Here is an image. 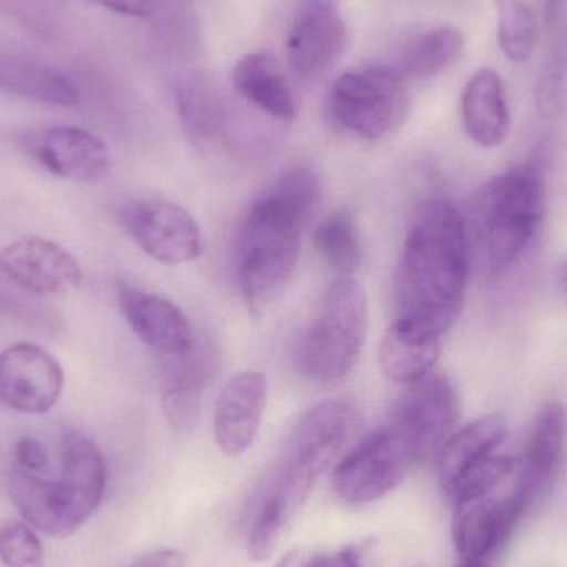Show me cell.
Here are the masks:
<instances>
[{"mask_svg":"<svg viewBox=\"0 0 567 567\" xmlns=\"http://www.w3.org/2000/svg\"><path fill=\"white\" fill-rule=\"evenodd\" d=\"M505 416L486 415L453 432L439 452V480L452 499L499 485L515 473Z\"/></svg>","mask_w":567,"mask_h":567,"instance_id":"ba28073f","label":"cell"},{"mask_svg":"<svg viewBox=\"0 0 567 567\" xmlns=\"http://www.w3.org/2000/svg\"><path fill=\"white\" fill-rule=\"evenodd\" d=\"M369 306L355 276H336L300 340L297 363L310 382L336 385L355 369L365 346Z\"/></svg>","mask_w":567,"mask_h":567,"instance_id":"8992f818","label":"cell"},{"mask_svg":"<svg viewBox=\"0 0 567 567\" xmlns=\"http://www.w3.org/2000/svg\"><path fill=\"white\" fill-rule=\"evenodd\" d=\"M130 567H185V559L175 549H156L140 556Z\"/></svg>","mask_w":567,"mask_h":567,"instance_id":"836d02e7","label":"cell"},{"mask_svg":"<svg viewBox=\"0 0 567 567\" xmlns=\"http://www.w3.org/2000/svg\"><path fill=\"white\" fill-rule=\"evenodd\" d=\"M463 33L453 25H440L415 37L403 50L396 70L406 80L432 79L462 59Z\"/></svg>","mask_w":567,"mask_h":567,"instance_id":"cb8c5ba5","label":"cell"},{"mask_svg":"<svg viewBox=\"0 0 567 567\" xmlns=\"http://www.w3.org/2000/svg\"><path fill=\"white\" fill-rule=\"evenodd\" d=\"M19 145L40 168L69 182L99 183L112 168L105 140L79 126L30 130L20 136Z\"/></svg>","mask_w":567,"mask_h":567,"instance_id":"4fadbf2b","label":"cell"},{"mask_svg":"<svg viewBox=\"0 0 567 567\" xmlns=\"http://www.w3.org/2000/svg\"><path fill=\"white\" fill-rule=\"evenodd\" d=\"M322 553L303 551V549H296L284 556L281 561L276 567H317Z\"/></svg>","mask_w":567,"mask_h":567,"instance_id":"e575fe53","label":"cell"},{"mask_svg":"<svg viewBox=\"0 0 567 567\" xmlns=\"http://www.w3.org/2000/svg\"><path fill=\"white\" fill-rule=\"evenodd\" d=\"M536 106L546 118H555L565 103V79L559 70L551 69L539 76L535 90Z\"/></svg>","mask_w":567,"mask_h":567,"instance_id":"4dcf8cb0","label":"cell"},{"mask_svg":"<svg viewBox=\"0 0 567 567\" xmlns=\"http://www.w3.org/2000/svg\"><path fill=\"white\" fill-rule=\"evenodd\" d=\"M65 386L59 359L37 343L19 342L0 352V405L39 415L52 410Z\"/></svg>","mask_w":567,"mask_h":567,"instance_id":"5bb4252c","label":"cell"},{"mask_svg":"<svg viewBox=\"0 0 567 567\" xmlns=\"http://www.w3.org/2000/svg\"><path fill=\"white\" fill-rule=\"evenodd\" d=\"M13 468L30 475L49 476L52 463L43 443L35 436H22L13 446Z\"/></svg>","mask_w":567,"mask_h":567,"instance_id":"f546056e","label":"cell"},{"mask_svg":"<svg viewBox=\"0 0 567 567\" xmlns=\"http://www.w3.org/2000/svg\"><path fill=\"white\" fill-rule=\"evenodd\" d=\"M567 456V410L558 400L546 402L529 430L518 458V482L526 513L555 488Z\"/></svg>","mask_w":567,"mask_h":567,"instance_id":"e0dca14e","label":"cell"},{"mask_svg":"<svg viewBox=\"0 0 567 567\" xmlns=\"http://www.w3.org/2000/svg\"><path fill=\"white\" fill-rule=\"evenodd\" d=\"M347 27L339 10L330 2L317 0L300 10L287 35V63L293 75L316 79L326 73L342 55Z\"/></svg>","mask_w":567,"mask_h":567,"instance_id":"d6986e66","label":"cell"},{"mask_svg":"<svg viewBox=\"0 0 567 567\" xmlns=\"http://www.w3.org/2000/svg\"><path fill=\"white\" fill-rule=\"evenodd\" d=\"M566 0H545L543 6V13H545V20L548 25L558 20L559 13H561L563 7H565Z\"/></svg>","mask_w":567,"mask_h":567,"instance_id":"d590c367","label":"cell"},{"mask_svg":"<svg viewBox=\"0 0 567 567\" xmlns=\"http://www.w3.org/2000/svg\"><path fill=\"white\" fill-rule=\"evenodd\" d=\"M317 567H372L370 545H352L336 553H322Z\"/></svg>","mask_w":567,"mask_h":567,"instance_id":"1f68e13d","label":"cell"},{"mask_svg":"<svg viewBox=\"0 0 567 567\" xmlns=\"http://www.w3.org/2000/svg\"><path fill=\"white\" fill-rule=\"evenodd\" d=\"M415 465L402 440L383 425L340 460L332 488L342 502L365 505L389 495Z\"/></svg>","mask_w":567,"mask_h":567,"instance_id":"8fae6325","label":"cell"},{"mask_svg":"<svg viewBox=\"0 0 567 567\" xmlns=\"http://www.w3.org/2000/svg\"><path fill=\"white\" fill-rule=\"evenodd\" d=\"M89 2L99 3L120 16L138 17V19L152 16L156 7V0H89Z\"/></svg>","mask_w":567,"mask_h":567,"instance_id":"d6a6232c","label":"cell"},{"mask_svg":"<svg viewBox=\"0 0 567 567\" xmlns=\"http://www.w3.org/2000/svg\"><path fill=\"white\" fill-rule=\"evenodd\" d=\"M462 413L458 390L450 377L433 370L406 385L385 423L412 453L416 465L440 452Z\"/></svg>","mask_w":567,"mask_h":567,"instance_id":"9c48e42d","label":"cell"},{"mask_svg":"<svg viewBox=\"0 0 567 567\" xmlns=\"http://www.w3.org/2000/svg\"><path fill=\"white\" fill-rule=\"evenodd\" d=\"M0 272L37 296H65L83 281L79 261L42 236H25L0 249Z\"/></svg>","mask_w":567,"mask_h":567,"instance_id":"9a60e30c","label":"cell"},{"mask_svg":"<svg viewBox=\"0 0 567 567\" xmlns=\"http://www.w3.org/2000/svg\"><path fill=\"white\" fill-rule=\"evenodd\" d=\"M0 92L49 106H75L80 90L49 63L0 53Z\"/></svg>","mask_w":567,"mask_h":567,"instance_id":"7402d4cb","label":"cell"},{"mask_svg":"<svg viewBox=\"0 0 567 567\" xmlns=\"http://www.w3.org/2000/svg\"><path fill=\"white\" fill-rule=\"evenodd\" d=\"M320 258L337 276H353L362 265V238L355 216L349 208L333 209L313 233Z\"/></svg>","mask_w":567,"mask_h":567,"instance_id":"d4e9b609","label":"cell"},{"mask_svg":"<svg viewBox=\"0 0 567 567\" xmlns=\"http://www.w3.org/2000/svg\"><path fill=\"white\" fill-rule=\"evenodd\" d=\"M409 80L396 66L350 70L333 83L329 110L333 122L355 138L380 142L395 135L409 120Z\"/></svg>","mask_w":567,"mask_h":567,"instance_id":"52a82bcc","label":"cell"},{"mask_svg":"<svg viewBox=\"0 0 567 567\" xmlns=\"http://www.w3.org/2000/svg\"><path fill=\"white\" fill-rule=\"evenodd\" d=\"M203 395L183 390H163L162 406L166 422L176 432L185 433L195 429L202 413Z\"/></svg>","mask_w":567,"mask_h":567,"instance_id":"f1b7e54d","label":"cell"},{"mask_svg":"<svg viewBox=\"0 0 567 567\" xmlns=\"http://www.w3.org/2000/svg\"><path fill=\"white\" fill-rule=\"evenodd\" d=\"M239 95L279 123H292L297 115L296 96L281 62L269 52L243 56L233 72Z\"/></svg>","mask_w":567,"mask_h":567,"instance_id":"44dd1931","label":"cell"},{"mask_svg":"<svg viewBox=\"0 0 567 567\" xmlns=\"http://www.w3.org/2000/svg\"><path fill=\"white\" fill-rule=\"evenodd\" d=\"M545 206V179L535 165L512 166L475 193L466 229L472 258L488 278L506 275L528 255Z\"/></svg>","mask_w":567,"mask_h":567,"instance_id":"5b68a950","label":"cell"},{"mask_svg":"<svg viewBox=\"0 0 567 567\" xmlns=\"http://www.w3.org/2000/svg\"><path fill=\"white\" fill-rule=\"evenodd\" d=\"M176 106L186 135L199 150L218 143L223 132L221 109L212 90L198 80L176 86Z\"/></svg>","mask_w":567,"mask_h":567,"instance_id":"484cf974","label":"cell"},{"mask_svg":"<svg viewBox=\"0 0 567 567\" xmlns=\"http://www.w3.org/2000/svg\"><path fill=\"white\" fill-rule=\"evenodd\" d=\"M442 340L423 336L395 319L380 340V370L392 382L412 385L435 370Z\"/></svg>","mask_w":567,"mask_h":567,"instance_id":"603a6c76","label":"cell"},{"mask_svg":"<svg viewBox=\"0 0 567 567\" xmlns=\"http://www.w3.org/2000/svg\"><path fill=\"white\" fill-rule=\"evenodd\" d=\"M120 225L146 256L162 265H188L202 256V229L192 213L176 203L132 199L120 209Z\"/></svg>","mask_w":567,"mask_h":567,"instance_id":"7c38bea8","label":"cell"},{"mask_svg":"<svg viewBox=\"0 0 567 567\" xmlns=\"http://www.w3.org/2000/svg\"><path fill=\"white\" fill-rule=\"evenodd\" d=\"M523 515L518 463L516 472L499 485L455 499L453 543L462 561L496 558Z\"/></svg>","mask_w":567,"mask_h":567,"instance_id":"30bf717a","label":"cell"},{"mask_svg":"<svg viewBox=\"0 0 567 567\" xmlns=\"http://www.w3.org/2000/svg\"><path fill=\"white\" fill-rule=\"evenodd\" d=\"M0 563L3 567H43V548L33 529L17 519L0 523Z\"/></svg>","mask_w":567,"mask_h":567,"instance_id":"83f0119b","label":"cell"},{"mask_svg":"<svg viewBox=\"0 0 567 567\" xmlns=\"http://www.w3.org/2000/svg\"><path fill=\"white\" fill-rule=\"evenodd\" d=\"M116 299L133 333L165 359L185 355L198 346L188 317L166 297L120 282Z\"/></svg>","mask_w":567,"mask_h":567,"instance_id":"2e32d148","label":"cell"},{"mask_svg":"<svg viewBox=\"0 0 567 567\" xmlns=\"http://www.w3.org/2000/svg\"><path fill=\"white\" fill-rule=\"evenodd\" d=\"M268 379L258 370L233 375L219 392L213 412L216 445L228 456H241L251 449L268 406Z\"/></svg>","mask_w":567,"mask_h":567,"instance_id":"ac0fdd59","label":"cell"},{"mask_svg":"<svg viewBox=\"0 0 567 567\" xmlns=\"http://www.w3.org/2000/svg\"><path fill=\"white\" fill-rule=\"evenodd\" d=\"M565 286H566V292H567V271H566V281H565Z\"/></svg>","mask_w":567,"mask_h":567,"instance_id":"74e56055","label":"cell"},{"mask_svg":"<svg viewBox=\"0 0 567 567\" xmlns=\"http://www.w3.org/2000/svg\"><path fill=\"white\" fill-rule=\"evenodd\" d=\"M460 567H495V558L475 559V561H462Z\"/></svg>","mask_w":567,"mask_h":567,"instance_id":"8d00e7d4","label":"cell"},{"mask_svg":"<svg viewBox=\"0 0 567 567\" xmlns=\"http://www.w3.org/2000/svg\"><path fill=\"white\" fill-rule=\"evenodd\" d=\"M0 485L32 528L49 538H69L99 509L106 463L89 436L69 430L60 440L59 478L30 475L12 466L0 476Z\"/></svg>","mask_w":567,"mask_h":567,"instance_id":"277c9868","label":"cell"},{"mask_svg":"<svg viewBox=\"0 0 567 567\" xmlns=\"http://www.w3.org/2000/svg\"><path fill=\"white\" fill-rule=\"evenodd\" d=\"M355 425V412L343 400H323L297 419L252 508L248 529L252 561H266L275 553L282 533L346 449Z\"/></svg>","mask_w":567,"mask_h":567,"instance_id":"3957f363","label":"cell"},{"mask_svg":"<svg viewBox=\"0 0 567 567\" xmlns=\"http://www.w3.org/2000/svg\"><path fill=\"white\" fill-rule=\"evenodd\" d=\"M472 249L465 216L443 198L413 213L393 276L396 320L443 339L465 306Z\"/></svg>","mask_w":567,"mask_h":567,"instance_id":"6da1fadb","label":"cell"},{"mask_svg":"<svg viewBox=\"0 0 567 567\" xmlns=\"http://www.w3.org/2000/svg\"><path fill=\"white\" fill-rule=\"evenodd\" d=\"M462 120L466 135L482 148H495L508 138L512 115L498 73L480 69L462 95Z\"/></svg>","mask_w":567,"mask_h":567,"instance_id":"ffe728a7","label":"cell"},{"mask_svg":"<svg viewBox=\"0 0 567 567\" xmlns=\"http://www.w3.org/2000/svg\"><path fill=\"white\" fill-rule=\"evenodd\" d=\"M316 169L293 163L246 209L236 238V281L252 312L268 307L292 278L303 231L320 205Z\"/></svg>","mask_w":567,"mask_h":567,"instance_id":"7a4b0ae2","label":"cell"},{"mask_svg":"<svg viewBox=\"0 0 567 567\" xmlns=\"http://www.w3.org/2000/svg\"><path fill=\"white\" fill-rule=\"evenodd\" d=\"M496 33L503 55L509 62H525L538 45L539 22L526 0H496Z\"/></svg>","mask_w":567,"mask_h":567,"instance_id":"4316f807","label":"cell"}]
</instances>
